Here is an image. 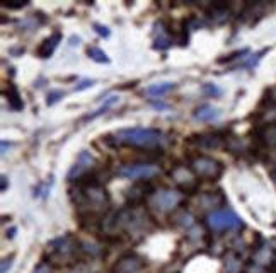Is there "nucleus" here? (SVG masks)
Wrapping results in <instances>:
<instances>
[{
  "mask_svg": "<svg viewBox=\"0 0 276 273\" xmlns=\"http://www.w3.org/2000/svg\"><path fill=\"white\" fill-rule=\"evenodd\" d=\"M103 140L107 144L113 142V145H128V147H135V149L152 152V150H157L166 142V135L160 130H155V128L135 127V128H121V130L114 131L113 135L103 137Z\"/></svg>",
  "mask_w": 276,
  "mask_h": 273,
  "instance_id": "1",
  "label": "nucleus"
},
{
  "mask_svg": "<svg viewBox=\"0 0 276 273\" xmlns=\"http://www.w3.org/2000/svg\"><path fill=\"white\" fill-rule=\"evenodd\" d=\"M189 167L196 177L215 181L223 174V164L208 156H195L189 159Z\"/></svg>",
  "mask_w": 276,
  "mask_h": 273,
  "instance_id": "2",
  "label": "nucleus"
},
{
  "mask_svg": "<svg viewBox=\"0 0 276 273\" xmlns=\"http://www.w3.org/2000/svg\"><path fill=\"white\" fill-rule=\"evenodd\" d=\"M159 173H160L159 167L149 162L124 164V166H121L120 169H118V176L126 177V179H140V181H150Z\"/></svg>",
  "mask_w": 276,
  "mask_h": 273,
  "instance_id": "3",
  "label": "nucleus"
},
{
  "mask_svg": "<svg viewBox=\"0 0 276 273\" xmlns=\"http://www.w3.org/2000/svg\"><path fill=\"white\" fill-rule=\"evenodd\" d=\"M208 225L215 231H232L242 227V220L232 210H216L208 215Z\"/></svg>",
  "mask_w": 276,
  "mask_h": 273,
  "instance_id": "4",
  "label": "nucleus"
},
{
  "mask_svg": "<svg viewBox=\"0 0 276 273\" xmlns=\"http://www.w3.org/2000/svg\"><path fill=\"white\" fill-rule=\"evenodd\" d=\"M96 164H97L96 159H94L87 150H82L77 157V162H75L74 166H72V169L68 171V174H67L68 181L80 179L82 176H85L87 173H91V171L96 169Z\"/></svg>",
  "mask_w": 276,
  "mask_h": 273,
  "instance_id": "5",
  "label": "nucleus"
},
{
  "mask_svg": "<svg viewBox=\"0 0 276 273\" xmlns=\"http://www.w3.org/2000/svg\"><path fill=\"white\" fill-rule=\"evenodd\" d=\"M179 202L181 193L176 192V190H162V192H155V195H153V205L162 212L172 210Z\"/></svg>",
  "mask_w": 276,
  "mask_h": 273,
  "instance_id": "6",
  "label": "nucleus"
},
{
  "mask_svg": "<svg viewBox=\"0 0 276 273\" xmlns=\"http://www.w3.org/2000/svg\"><path fill=\"white\" fill-rule=\"evenodd\" d=\"M155 193L152 183L150 181H138L137 185H133L126 193V198L131 205H137V203H142L147 200V196Z\"/></svg>",
  "mask_w": 276,
  "mask_h": 273,
  "instance_id": "7",
  "label": "nucleus"
},
{
  "mask_svg": "<svg viewBox=\"0 0 276 273\" xmlns=\"http://www.w3.org/2000/svg\"><path fill=\"white\" fill-rule=\"evenodd\" d=\"M60 41H61V32L60 31H55L53 34L50 36V38H46L45 41L39 45L36 55H38L39 58H50L51 55L55 53L57 47L60 45Z\"/></svg>",
  "mask_w": 276,
  "mask_h": 273,
  "instance_id": "8",
  "label": "nucleus"
},
{
  "mask_svg": "<svg viewBox=\"0 0 276 273\" xmlns=\"http://www.w3.org/2000/svg\"><path fill=\"white\" fill-rule=\"evenodd\" d=\"M189 144L201 149H218L222 145V139L216 133H205V135H195L188 140Z\"/></svg>",
  "mask_w": 276,
  "mask_h": 273,
  "instance_id": "9",
  "label": "nucleus"
},
{
  "mask_svg": "<svg viewBox=\"0 0 276 273\" xmlns=\"http://www.w3.org/2000/svg\"><path fill=\"white\" fill-rule=\"evenodd\" d=\"M195 118L199 121H215L220 118V110L210 106V104H205V106H199L195 111Z\"/></svg>",
  "mask_w": 276,
  "mask_h": 273,
  "instance_id": "10",
  "label": "nucleus"
},
{
  "mask_svg": "<svg viewBox=\"0 0 276 273\" xmlns=\"http://www.w3.org/2000/svg\"><path fill=\"white\" fill-rule=\"evenodd\" d=\"M5 97H7L9 101V106H11V110L14 111H21L22 108H24V103H22V97L21 94H19L17 87L15 85H9V89L5 91Z\"/></svg>",
  "mask_w": 276,
  "mask_h": 273,
  "instance_id": "11",
  "label": "nucleus"
},
{
  "mask_svg": "<svg viewBox=\"0 0 276 273\" xmlns=\"http://www.w3.org/2000/svg\"><path fill=\"white\" fill-rule=\"evenodd\" d=\"M174 87H176L174 82H160V84H153V85H150V87H147L145 94L147 96H152V97H160V96H164V94L170 93Z\"/></svg>",
  "mask_w": 276,
  "mask_h": 273,
  "instance_id": "12",
  "label": "nucleus"
},
{
  "mask_svg": "<svg viewBox=\"0 0 276 273\" xmlns=\"http://www.w3.org/2000/svg\"><path fill=\"white\" fill-rule=\"evenodd\" d=\"M87 55H89V58H92V60L97 62V64H107V62H109L107 55L97 47H89L87 48Z\"/></svg>",
  "mask_w": 276,
  "mask_h": 273,
  "instance_id": "13",
  "label": "nucleus"
},
{
  "mask_svg": "<svg viewBox=\"0 0 276 273\" xmlns=\"http://www.w3.org/2000/svg\"><path fill=\"white\" fill-rule=\"evenodd\" d=\"M116 101H118V96H109L106 101H104V104H103V106H101L99 110L96 111V113L87 114V116H85L84 120H94V118H97V116H99V114L106 113V111H107V108H111V106H113V104L116 103Z\"/></svg>",
  "mask_w": 276,
  "mask_h": 273,
  "instance_id": "14",
  "label": "nucleus"
},
{
  "mask_svg": "<svg viewBox=\"0 0 276 273\" xmlns=\"http://www.w3.org/2000/svg\"><path fill=\"white\" fill-rule=\"evenodd\" d=\"M29 2L28 0H9V2H4V7H7V9H11V11H17V9H22V7H26Z\"/></svg>",
  "mask_w": 276,
  "mask_h": 273,
  "instance_id": "15",
  "label": "nucleus"
},
{
  "mask_svg": "<svg viewBox=\"0 0 276 273\" xmlns=\"http://www.w3.org/2000/svg\"><path fill=\"white\" fill-rule=\"evenodd\" d=\"M203 93L205 94H208V96H213V97H216V96H220V94H222V91H220L218 87H216L215 84H205L203 85Z\"/></svg>",
  "mask_w": 276,
  "mask_h": 273,
  "instance_id": "16",
  "label": "nucleus"
},
{
  "mask_svg": "<svg viewBox=\"0 0 276 273\" xmlns=\"http://www.w3.org/2000/svg\"><path fill=\"white\" fill-rule=\"evenodd\" d=\"M63 97V93L61 91H51L50 94H48V99H46V104L48 106H53L55 103H58V101Z\"/></svg>",
  "mask_w": 276,
  "mask_h": 273,
  "instance_id": "17",
  "label": "nucleus"
},
{
  "mask_svg": "<svg viewBox=\"0 0 276 273\" xmlns=\"http://www.w3.org/2000/svg\"><path fill=\"white\" fill-rule=\"evenodd\" d=\"M94 31H96L99 36H104V38L109 36V28H106V26H103V24H94Z\"/></svg>",
  "mask_w": 276,
  "mask_h": 273,
  "instance_id": "18",
  "label": "nucleus"
},
{
  "mask_svg": "<svg viewBox=\"0 0 276 273\" xmlns=\"http://www.w3.org/2000/svg\"><path fill=\"white\" fill-rule=\"evenodd\" d=\"M94 85V80H82L78 85H75V91H82V89H87Z\"/></svg>",
  "mask_w": 276,
  "mask_h": 273,
  "instance_id": "19",
  "label": "nucleus"
},
{
  "mask_svg": "<svg viewBox=\"0 0 276 273\" xmlns=\"http://www.w3.org/2000/svg\"><path fill=\"white\" fill-rule=\"evenodd\" d=\"M12 259H14V256L4 259V263H2V273H7V268H11V266H12Z\"/></svg>",
  "mask_w": 276,
  "mask_h": 273,
  "instance_id": "20",
  "label": "nucleus"
},
{
  "mask_svg": "<svg viewBox=\"0 0 276 273\" xmlns=\"http://www.w3.org/2000/svg\"><path fill=\"white\" fill-rule=\"evenodd\" d=\"M32 273H50V266H48V265H39V266H36V270Z\"/></svg>",
  "mask_w": 276,
  "mask_h": 273,
  "instance_id": "21",
  "label": "nucleus"
},
{
  "mask_svg": "<svg viewBox=\"0 0 276 273\" xmlns=\"http://www.w3.org/2000/svg\"><path fill=\"white\" fill-rule=\"evenodd\" d=\"M7 190V177L2 176V192H5Z\"/></svg>",
  "mask_w": 276,
  "mask_h": 273,
  "instance_id": "22",
  "label": "nucleus"
},
{
  "mask_svg": "<svg viewBox=\"0 0 276 273\" xmlns=\"http://www.w3.org/2000/svg\"><path fill=\"white\" fill-rule=\"evenodd\" d=\"M271 177H273V181H275V185H276V173H273Z\"/></svg>",
  "mask_w": 276,
  "mask_h": 273,
  "instance_id": "23",
  "label": "nucleus"
}]
</instances>
